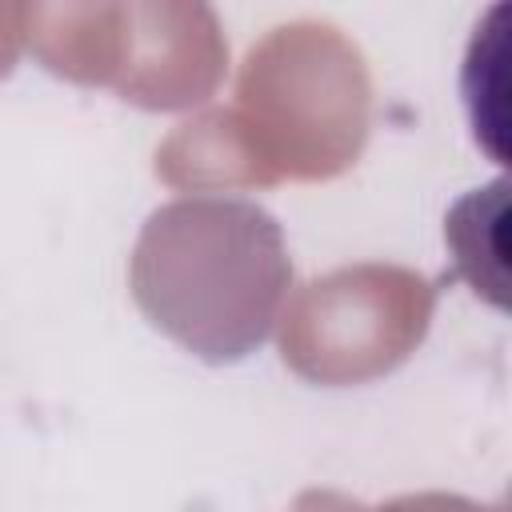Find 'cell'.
Wrapping results in <instances>:
<instances>
[{
  "label": "cell",
  "mask_w": 512,
  "mask_h": 512,
  "mask_svg": "<svg viewBox=\"0 0 512 512\" xmlns=\"http://www.w3.org/2000/svg\"><path fill=\"white\" fill-rule=\"evenodd\" d=\"M236 120L272 180L280 172L332 176L348 168L368 132L360 52L328 24L276 28L248 52Z\"/></svg>",
  "instance_id": "cell-2"
},
{
  "label": "cell",
  "mask_w": 512,
  "mask_h": 512,
  "mask_svg": "<svg viewBox=\"0 0 512 512\" xmlns=\"http://www.w3.org/2000/svg\"><path fill=\"white\" fill-rule=\"evenodd\" d=\"M432 284L400 268H344L312 280L284 316V360L324 384L388 372L424 336Z\"/></svg>",
  "instance_id": "cell-3"
},
{
  "label": "cell",
  "mask_w": 512,
  "mask_h": 512,
  "mask_svg": "<svg viewBox=\"0 0 512 512\" xmlns=\"http://www.w3.org/2000/svg\"><path fill=\"white\" fill-rule=\"evenodd\" d=\"M128 276L140 312L164 336L208 364H232L268 340L292 260L260 204L184 196L144 220Z\"/></svg>",
  "instance_id": "cell-1"
}]
</instances>
